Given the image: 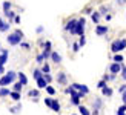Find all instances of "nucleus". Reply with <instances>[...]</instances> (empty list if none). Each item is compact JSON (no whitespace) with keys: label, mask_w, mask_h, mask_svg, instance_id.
I'll return each mask as SVG.
<instances>
[{"label":"nucleus","mask_w":126,"mask_h":115,"mask_svg":"<svg viewBox=\"0 0 126 115\" xmlns=\"http://www.w3.org/2000/svg\"><path fill=\"white\" fill-rule=\"evenodd\" d=\"M16 78H17V74H16L14 71H8V72H5L2 77H0V87L12 85Z\"/></svg>","instance_id":"obj_1"},{"label":"nucleus","mask_w":126,"mask_h":115,"mask_svg":"<svg viewBox=\"0 0 126 115\" xmlns=\"http://www.w3.org/2000/svg\"><path fill=\"white\" fill-rule=\"evenodd\" d=\"M22 38H23V32H22L20 29H16L12 34L8 35V38H6V40H8V43L12 44V46H17V44L22 43Z\"/></svg>","instance_id":"obj_2"},{"label":"nucleus","mask_w":126,"mask_h":115,"mask_svg":"<svg viewBox=\"0 0 126 115\" xmlns=\"http://www.w3.org/2000/svg\"><path fill=\"white\" fill-rule=\"evenodd\" d=\"M126 48V40L125 38H120V40H114L111 44V51L114 54H118V52H122V51Z\"/></svg>","instance_id":"obj_3"},{"label":"nucleus","mask_w":126,"mask_h":115,"mask_svg":"<svg viewBox=\"0 0 126 115\" xmlns=\"http://www.w3.org/2000/svg\"><path fill=\"white\" fill-rule=\"evenodd\" d=\"M85 23H86V20H85V17H81V18H79L77 20V26H75V35H85Z\"/></svg>","instance_id":"obj_4"},{"label":"nucleus","mask_w":126,"mask_h":115,"mask_svg":"<svg viewBox=\"0 0 126 115\" xmlns=\"http://www.w3.org/2000/svg\"><path fill=\"white\" fill-rule=\"evenodd\" d=\"M52 44H51V42H45V46H43V52H42V55L45 57V60L46 58H51V52H52Z\"/></svg>","instance_id":"obj_5"},{"label":"nucleus","mask_w":126,"mask_h":115,"mask_svg":"<svg viewBox=\"0 0 126 115\" xmlns=\"http://www.w3.org/2000/svg\"><path fill=\"white\" fill-rule=\"evenodd\" d=\"M122 63H117V61H114L112 65L109 66V71H111V74H114V75H117L118 72H122Z\"/></svg>","instance_id":"obj_6"},{"label":"nucleus","mask_w":126,"mask_h":115,"mask_svg":"<svg viewBox=\"0 0 126 115\" xmlns=\"http://www.w3.org/2000/svg\"><path fill=\"white\" fill-rule=\"evenodd\" d=\"M72 87L75 89V91H79V92H83L85 95L86 94H89V87H88L86 85H80V83H74Z\"/></svg>","instance_id":"obj_7"},{"label":"nucleus","mask_w":126,"mask_h":115,"mask_svg":"<svg viewBox=\"0 0 126 115\" xmlns=\"http://www.w3.org/2000/svg\"><path fill=\"white\" fill-rule=\"evenodd\" d=\"M75 26H77V20H69V22L66 23L65 29H66V31H69L71 34H75Z\"/></svg>","instance_id":"obj_8"},{"label":"nucleus","mask_w":126,"mask_h":115,"mask_svg":"<svg viewBox=\"0 0 126 115\" xmlns=\"http://www.w3.org/2000/svg\"><path fill=\"white\" fill-rule=\"evenodd\" d=\"M95 34L97 35H106V34H108V26H105V25H97Z\"/></svg>","instance_id":"obj_9"},{"label":"nucleus","mask_w":126,"mask_h":115,"mask_svg":"<svg viewBox=\"0 0 126 115\" xmlns=\"http://www.w3.org/2000/svg\"><path fill=\"white\" fill-rule=\"evenodd\" d=\"M35 81H37V87H39V89H45V87L49 85V83L45 80V77H43V75L40 77V78H37Z\"/></svg>","instance_id":"obj_10"},{"label":"nucleus","mask_w":126,"mask_h":115,"mask_svg":"<svg viewBox=\"0 0 126 115\" xmlns=\"http://www.w3.org/2000/svg\"><path fill=\"white\" fill-rule=\"evenodd\" d=\"M8 49H2V54H0V65H5L8 61Z\"/></svg>","instance_id":"obj_11"},{"label":"nucleus","mask_w":126,"mask_h":115,"mask_svg":"<svg viewBox=\"0 0 126 115\" xmlns=\"http://www.w3.org/2000/svg\"><path fill=\"white\" fill-rule=\"evenodd\" d=\"M17 78H18V81H20L23 86H26V85H28V77L25 75L23 72H18V74H17Z\"/></svg>","instance_id":"obj_12"},{"label":"nucleus","mask_w":126,"mask_h":115,"mask_svg":"<svg viewBox=\"0 0 126 115\" xmlns=\"http://www.w3.org/2000/svg\"><path fill=\"white\" fill-rule=\"evenodd\" d=\"M9 29V23L5 22L3 18H0V32H6Z\"/></svg>","instance_id":"obj_13"},{"label":"nucleus","mask_w":126,"mask_h":115,"mask_svg":"<svg viewBox=\"0 0 126 115\" xmlns=\"http://www.w3.org/2000/svg\"><path fill=\"white\" fill-rule=\"evenodd\" d=\"M51 60L54 63H60L62 61V55L59 52H55V51H52V52H51Z\"/></svg>","instance_id":"obj_14"},{"label":"nucleus","mask_w":126,"mask_h":115,"mask_svg":"<svg viewBox=\"0 0 126 115\" xmlns=\"http://www.w3.org/2000/svg\"><path fill=\"white\" fill-rule=\"evenodd\" d=\"M51 109L54 112H60V103L55 98H52V101H51Z\"/></svg>","instance_id":"obj_15"},{"label":"nucleus","mask_w":126,"mask_h":115,"mask_svg":"<svg viewBox=\"0 0 126 115\" xmlns=\"http://www.w3.org/2000/svg\"><path fill=\"white\" fill-rule=\"evenodd\" d=\"M57 81L60 85H66V74L65 72H59L57 74Z\"/></svg>","instance_id":"obj_16"},{"label":"nucleus","mask_w":126,"mask_h":115,"mask_svg":"<svg viewBox=\"0 0 126 115\" xmlns=\"http://www.w3.org/2000/svg\"><path fill=\"white\" fill-rule=\"evenodd\" d=\"M20 94L22 92H17V91H11V94H9V97L14 100V101H20Z\"/></svg>","instance_id":"obj_17"},{"label":"nucleus","mask_w":126,"mask_h":115,"mask_svg":"<svg viewBox=\"0 0 126 115\" xmlns=\"http://www.w3.org/2000/svg\"><path fill=\"white\" fill-rule=\"evenodd\" d=\"M9 94H11V91H9L6 86L0 87V97H9Z\"/></svg>","instance_id":"obj_18"},{"label":"nucleus","mask_w":126,"mask_h":115,"mask_svg":"<svg viewBox=\"0 0 126 115\" xmlns=\"http://www.w3.org/2000/svg\"><path fill=\"white\" fill-rule=\"evenodd\" d=\"M102 94L105 95V97H111V95H112V89H111L109 86H105V87L102 89Z\"/></svg>","instance_id":"obj_19"},{"label":"nucleus","mask_w":126,"mask_h":115,"mask_svg":"<svg viewBox=\"0 0 126 115\" xmlns=\"http://www.w3.org/2000/svg\"><path fill=\"white\" fill-rule=\"evenodd\" d=\"M91 18H92V22L95 23V25H98V22H100V12H92Z\"/></svg>","instance_id":"obj_20"},{"label":"nucleus","mask_w":126,"mask_h":115,"mask_svg":"<svg viewBox=\"0 0 126 115\" xmlns=\"http://www.w3.org/2000/svg\"><path fill=\"white\" fill-rule=\"evenodd\" d=\"M22 87H23V85L20 81H17V83H14L12 85V91H17V92H22Z\"/></svg>","instance_id":"obj_21"},{"label":"nucleus","mask_w":126,"mask_h":115,"mask_svg":"<svg viewBox=\"0 0 126 115\" xmlns=\"http://www.w3.org/2000/svg\"><path fill=\"white\" fill-rule=\"evenodd\" d=\"M79 111H80V114L81 115H91V112H89V109H88V107H85V106H79Z\"/></svg>","instance_id":"obj_22"},{"label":"nucleus","mask_w":126,"mask_h":115,"mask_svg":"<svg viewBox=\"0 0 126 115\" xmlns=\"http://www.w3.org/2000/svg\"><path fill=\"white\" fill-rule=\"evenodd\" d=\"M20 111H22V104H20V103H18L17 106H14V107H11V109H9L11 114H18Z\"/></svg>","instance_id":"obj_23"},{"label":"nucleus","mask_w":126,"mask_h":115,"mask_svg":"<svg viewBox=\"0 0 126 115\" xmlns=\"http://www.w3.org/2000/svg\"><path fill=\"white\" fill-rule=\"evenodd\" d=\"M43 75V72H42V69H34V72H32V77L37 80V78H40V77Z\"/></svg>","instance_id":"obj_24"},{"label":"nucleus","mask_w":126,"mask_h":115,"mask_svg":"<svg viewBox=\"0 0 126 115\" xmlns=\"http://www.w3.org/2000/svg\"><path fill=\"white\" fill-rule=\"evenodd\" d=\"M117 115H126V104L118 107V109H117Z\"/></svg>","instance_id":"obj_25"},{"label":"nucleus","mask_w":126,"mask_h":115,"mask_svg":"<svg viewBox=\"0 0 126 115\" xmlns=\"http://www.w3.org/2000/svg\"><path fill=\"white\" fill-rule=\"evenodd\" d=\"M28 95H29L31 98H32V97H34V98H37V97H39V91H37V89H31V91L28 92Z\"/></svg>","instance_id":"obj_26"},{"label":"nucleus","mask_w":126,"mask_h":115,"mask_svg":"<svg viewBox=\"0 0 126 115\" xmlns=\"http://www.w3.org/2000/svg\"><path fill=\"white\" fill-rule=\"evenodd\" d=\"M8 11H11V2H3V12H8Z\"/></svg>","instance_id":"obj_27"},{"label":"nucleus","mask_w":126,"mask_h":115,"mask_svg":"<svg viewBox=\"0 0 126 115\" xmlns=\"http://www.w3.org/2000/svg\"><path fill=\"white\" fill-rule=\"evenodd\" d=\"M45 89H46V92H48L49 95H55V87H54V86H49V85H48Z\"/></svg>","instance_id":"obj_28"},{"label":"nucleus","mask_w":126,"mask_h":115,"mask_svg":"<svg viewBox=\"0 0 126 115\" xmlns=\"http://www.w3.org/2000/svg\"><path fill=\"white\" fill-rule=\"evenodd\" d=\"M5 15L8 20H14V17H16V12H12V11H8V12H5Z\"/></svg>","instance_id":"obj_29"},{"label":"nucleus","mask_w":126,"mask_h":115,"mask_svg":"<svg viewBox=\"0 0 126 115\" xmlns=\"http://www.w3.org/2000/svg\"><path fill=\"white\" fill-rule=\"evenodd\" d=\"M49 71H51V68H49L48 63H45V65L42 66V72H43V74H49Z\"/></svg>","instance_id":"obj_30"},{"label":"nucleus","mask_w":126,"mask_h":115,"mask_svg":"<svg viewBox=\"0 0 126 115\" xmlns=\"http://www.w3.org/2000/svg\"><path fill=\"white\" fill-rule=\"evenodd\" d=\"M114 61L122 63V61H123V55H122V54H114Z\"/></svg>","instance_id":"obj_31"},{"label":"nucleus","mask_w":126,"mask_h":115,"mask_svg":"<svg viewBox=\"0 0 126 115\" xmlns=\"http://www.w3.org/2000/svg\"><path fill=\"white\" fill-rule=\"evenodd\" d=\"M79 44H80V48H83L85 44H86V38H85V35H80V40H79Z\"/></svg>","instance_id":"obj_32"},{"label":"nucleus","mask_w":126,"mask_h":115,"mask_svg":"<svg viewBox=\"0 0 126 115\" xmlns=\"http://www.w3.org/2000/svg\"><path fill=\"white\" fill-rule=\"evenodd\" d=\"M43 77H45V80H46L48 83L52 81V75H51V74H43Z\"/></svg>","instance_id":"obj_33"},{"label":"nucleus","mask_w":126,"mask_h":115,"mask_svg":"<svg viewBox=\"0 0 126 115\" xmlns=\"http://www.w3.org/2000/svg\"><path fill=\"white\" fill-rule=\"evenodd\" d=\"M79 49H80V44H79V43H74V44H72V51H74V52H77Z\"/></svg>","instance_id":"obj_34"},{"label":"nucleus","mask_w":126,"mask_h":115,"mask_svg":"<svg viewBox=\"0 0 126 115\" xmlns=\"http://www.w3.org/2000/svg\"><path fill=\"white\" fill-rule=\"evenodd\" d=\"M97 86H98L100 89H103V87L106 86V81H105V80H102V81H98V85H97Z\"/></svg>","instance_id":"obj_35"},{"label":"nucleus","mask_w":126,"mask_h":115,"mask_svg":"<svg viewBox=\"0 0 126 115\" xmlns=\"http://www.w3.org/2000/svg\"><path fill=\"white\" fill-rule=\"evenodd\" d=\"M37 61H39V63H43V61H45V57H43L42 54H40V55H37Z\"/></svg>","instance_id":"obj_36"},{"label":"nucleus","mask_w":126,"mask_h":115,"mask_svg":"<svg viewBox=\"0 0 126 115\" xmlns=\"http://www.w3.org/2000/svg\"><path fill=\"white\" fill-rule=\"evenodd\" d=\"M120 74H122V77H123V78L126 80V66H123V68H122V72H120Z\"/></svg>","instance_id":"obj_37"},{"label":"nucleus","mask_w":126,"mask_h":115,"mask_svg":"<svg viewBox=\"0 0 126 115\" xmlns=\"http://www.w3.org/2000/svg\"><path fill=\"white\" fill-rule=\"evenodd\" d=\"M51 101H52V98H45V104L48 107H51Z\"/></svg>","instance_id":"obj_38"},{"label":"nucleus","mask_w":126,"mask_h":115,"mask_svg":"<svg viewBox=\"0 0 126 115\" xmlns=\"http://www.w3.org/2000/svg\"><path fill=\"white\" fill-rule=\"evenodd\" d=\"M122 100H123V103L126 104V91H125V92L122 94Z\"/></svg>","instance_id":"obj_39"},{"label":"nucleus","mask_w":126,"mask_h":115,"mask_svg":"<svg viewBox=\"0 0 126 115\" xmlns=\"http://www.w3.org/2000/svg\"><path fill=\"white\" fill-rule=\"evenodd\" d=\"M20 20H22L20 15H16V17H14V22H16V23H20Z\"/></svg>","instance_id":"obj_40"},{"label":"nucleus","mask_w":126,"mask_h":115,"mask_svg":"<svg viewBox=\"0 0 126 115\" xmlns=\"http://www.w3.org/2000/svg\"><path fill=\"white\" fill-rule=\"evenodd\" d=\"M20 44H22V48H25V49H29V44H28V43H23V42H22Z\"/></svg>","instance_id":"obj_41"},{"label":"nucleus","mask_w":126,"mask_h":115,"mask_svg":"<svg viewBox=\"0 0 126 115\" xmlns=\"http://www.w3.org/2000/svg\"><path fill=\"white\" fill-rule=\"evenodd\" d=\"M5 74V68H3V65H0V75H3Z\"/></svg>","instance_id":"obj_42"},{"label":"nucleus","mask_w":126,"mask_h":115,"mask_svg":"<svg viewBox=\"0 0 126 115\" xmlns=\"http://www.w3.org/2000/svg\"><path fill=\"white\" fill-rule=\"evenodd\" d=\"M118 91H120V92H122V94H123V92H125V91H126V86H125V85H123V86H120V89H118Z\"/></svg>","instance_id":"obj_43"},{"label":"nucleus","mask_w":126,"mask_h":115,"mask_svg":"<svg viewBox=\"0 0 126 115\" xmlns=\"http://www.w3.org/2000/svg\"><path fill=\"white\" fill-rule=\"evenodd\" d=\"M72 115H75V114H72Z\"/></svg>","instance_id":"obj_44"}]
</instances>
